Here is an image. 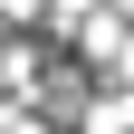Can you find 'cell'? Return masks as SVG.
Segmentation results:
<instances>
[{"mask_svg":"<svg viewBox=\"0 0 134 134\" xmlns=\"http://www.w3.org/2000/svg\"><path fill=\"white\" fill-rule=\"evenodd\" d=\"M77 134H134V96H105V105H86V125Z\"/></svg>","mask_w":134,"mask_h":134,"instance_id":"1","label":"cell"},{"mask_svg":"<svg viewBox=\"0 0 134 134\" xmlns=\"http://www.w3.org/2000/svg\"><path fill=\"white\" fill-rule=\"evenodd\" d=\"M48 19H58V29H77V19H86V0H48Z\"/></svg>","mask_w":134,"mask_h":134,"instance_id":"2","label":"cell"},{"mask_svg":"<svg viewBox=\"0 0 134 134\" xmlns=\"http://www.w3.org/2000/svg\"><path fill=\"white\" fill-rule=\"evenodd\" d=\"M115 77H125V86H134V29H125V58H115Z\"/></svg>","mask_w":134,"mask_h":134,"instance_id":"3","label":"cell"}]
</instances>
